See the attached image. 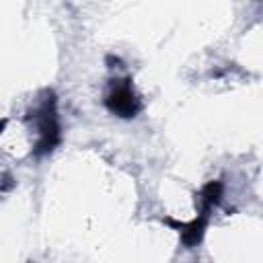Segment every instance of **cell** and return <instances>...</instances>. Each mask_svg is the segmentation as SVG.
Returning a JSON list of instances; mask_svg holds the SVG:
<instances>
[{
	"mask_svg": "<svg viewBox=\"0 0 263 263\" xmlns=\"http://www.w3.org/2000/svg\"><path fill=\"white\" fill-rule=\"evenodd\" d=\"M33 121L37 127V154H45L51 152L55 148V144L60 142V123H58V115H55V99L51 95H47V99H43V103L35 109L33 113Z\"/></svg>",
	"mask_w": 263,
	"mask_h": 263,
	"instance_id": "cell-1",
	"label": "cell"
},
{
	"mask_svg": "<svg viewBox=\"0 0 263 263\" xmlns=\"http://www.w3.org/2000/svg\"><path fill=\"white\" fill-rule=\"evenodd\" d=\"M105 105L109 107L111 113L119 115V117H136V113L140 111V101L129 84V80H117L113 82Z\"/></svg>",
	"mask_w": 263,
	"mask_h": 263,
	"instance_id": "cell-2",
	"label": "cell"
}]
</instances>
